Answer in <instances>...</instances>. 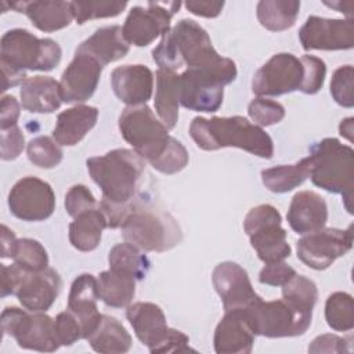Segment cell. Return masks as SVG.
Returning <instances> with one entry per match:
<instances>
[{"mask_svg":"<svg viewBox=\"0 0 354 354\" xmlns=\"http://www.w3.org/2000/svg\"><path fill=\"white\" fill-rule=\"evenodd\" d=\"M86 165L93 181L101 188L102 199L98 206L108 227H120L134 202L145 169L144 159L131 149L118 148L87 159Z\"/></svg>","mask_w":354,"mask_h":354,"instance_id":"6da1fadb","label":"cell"},{"mask_svg":"<svg viewBox=\"0 0 354 354\" xmlns=\"http://www.w3.org/2000/svg\"><path fill=\"white\" fill-rule=\"evenodd\" d=\"M61 47L53 39H39L26 29L7 30L0 40L3 91L26 80V71L48 72L61 61Z\"/></svg>","mask_w":354,"mask_h":354,"instance_id":"7a4b0ae2","label":"cell"},{"mask_svg":"<svg viewBox=\"0 0 354 354\" xmlns=\"http://www.w3.org/2000/svg\"><path fill=\"white\" fill-rule=\"evenodd\" d=\"M189 136L205 151L235 147L263 159H271L274 155L271 137L263 127L243 116L194 118L189 124Z\"/></svg>","mask_w":354,"mask_h":354,"instance_id":"3957f363","label":"cell"},{"mask_svg":"<svg viewBox=\"0 0 354 354\" xmlns=\"http://www.w3.org/2000/svg\"><path fill=\"white\" fill-rule=\"evenodd\" d=\"M152 58L159 69L176 72L184 64L187 68H209L220 64L221 57L213 47L207 32L192 19H181L162 35L152 50Z\"/></svg>","mask_w":354,"mask_h":354,"instance_id":"277c9868","label":"cell"},{"mask_svg":"<svg viewBox=\"0 0 354 354\" xmlns=\"http://www.w3.org/2000/svg\"><path fill=\"white\" fill-rule=\"evenodd\" d=\"M310 178L314 185L342 194L343 203L353 214L354 151L337 138L328 137L310 148Z\"/></svg>","mask_w":354,"mask_h":354,"instance_id":"5b68a950","label":"cell"},{"mask_svg":"<svg viewBox=\"0 0 354 354\" xmlns=\"http://www.w3.org/2000/svg\"><path fill=\"white\" fill-rule=\"evenodd\" d=\"M120 230L126 242L145 252H165L181 241V230L169 213L141 202H133Z\"/></svg>","mask_w":354,"mask_h":354,"instance_id":"8992f818","label":"cell"},{"mask_svg":"<svg viewBox=\"0 0 354 354\" xmlns=\"http://www.w3.org/2000/svg\"><path fill=\"white\" fill-rule=\"evenodd\" d=\"M236 65L230 58L209 68H187L180 73V104L196 112H216L224 97V86L236 77Z\"/></svg>","mask_w":354,"mask_h":354,"instance_id":"52a82bcc","label":"cell"},{"mask_svg":"<svg viewBox=\"0 0 354 354\" xmlns=\"http://www.w3.org/2000/svg\"><path fill=\"white\" fill-rule=\"evenodd\" d=\"M122 137L144 160L155 162L167 149L171 136L148 105L126 106L119 116Z\"/></svg>","mask_w":354,"mask_h":354,"instance_id":"ba28073f","label":"cell"},{"mask_svg":"<svg viewBox=\"0 0 354 354\" xmlns=\"http://www.w3.org/2000/svg\"><path fill=\"white\" fill-rule=\"evenodd\" d=\"M281 221V213L268 203L252 207L245 216L243 230L259 259L266 264L283 261L290 256L292 249Z\"/></svg>","mask_w":354,"mask_h":354,"instance_id":"9c48e42d","label":"cell"},{"mask_svg":"<svg viewBox=\"0 0 354 354\" xmlns=\"http://www.w3.org/2000/svg\"><path fill=\"white\" fill-rule=\"evenodd\" d=\"M1 329L26 350L51 353L61 346L55 335L54 319L44 311L29 313L18 307H6L1 313Z\"/></svg>","mask_w":354,"mask_h":354,"instance_id":"30bf717a","label":"cell"},{"mask_svg":"<svg viewBox=\"0 0 354 354\" xmlns=\"http://www.w3.org/2000/svg\"><path fill=\"white\" fill-rule=\"evenodd\" d=\"M254 332L266 337H292L303 335L311 325L308 317L296 313L283 299L254 301L246 308H241Z\"/></svg>","mask_w":354,"mask_h":354,"instance_id":"8fae6325","label":"cell"},{"mask_svg":"<svg viewBox=\"0 0 354 354\" xmlns=\"http://www.w3.org/2000/svg\"><path fill=\"white\" fill-rule=\"evenodd\" d=\"M180 7V1H148L147 7H133L122 28L126 41L137 47L151 44L170 29V21Z\"/></svg>","mask_w":354,"mask_h":354,"instance_id":"7c38bea8","label":"cell"},{"mask_svg":"<svg viewBox=\"0 0 354 354\" xmlns=\"http://www.w3.org/2000/svg\"><path fill=\"white\" fill-rule=\"evenodd\" d=\"M304 66L290 53L272 55L253 76L252 91L259 97H277L300 90Z\"/></svg>","mask_w":354,"mask_h":354,"instance_id":"4fadbf2b","label":"cell"},{"mask_svg":"<svg viewBox=\"0 0 354 354\" xmlns=\"http://www.w3.org/2000/svg\"><path fill=\"white\" fill-rule=\"evenodd\" d=\"M353 248V227L321 228L297 241V257L313 270H325Z\"/></svg>","mask_w":354,"mask_h":354,"instance_id":"5bb4252c","label":"cell"},{"mask_svg":"<svg viewBox=\"0 0 354 354\" xmlns=\"http://www.w3.org/2000/svg\"><path fill=\"white\" fill-rule=\"evenodd\" d=\"M10 212L24 221H41L55 209V194L51 185L37 177L18 180L8 194Z\"/></svg>","mask_w":354,"mask_h":354,"instance_id":"9a60e30c","label":"cell"},{"mask_svg":"<svg viewBox=\"0 0 354 354\" xmlns=\"http://www.w3.org/2000/svg\"><path fill=\"white\" fill-rule=\"evenodd\" d=\"M304 50H348L354 46V21L311 15L299 30Z\"/></svg>","mask_w":354,"mask_h":354,"instance_id":"2e32d148","label":"cell"},{"mask_svg":"<svg viewBox=\"0 0 354 354\" xmlns=\"http://www.w3.org/2000/svg\"><path fill=\"white\" fill-rule=\"evenodd\" d=\"M61 286V277L50 267L40 271H28L19 267L14 295L24 308L29 311H46L58 297Z\"/></svg>","mask_w":354,"mask_h":354,"instance_id":"e0dca14e","label":"cell"},{"mask_svg":"<svg viewBox=\"0 0 354 354\" xmlns=\"http://www.w3.org/2000/svg\"><path fill=\"white\" fill-rule=\"evenodd\" d=\"M102 68L94 57L76 50L73 59L62 72L59 80L62 101L77 104L91 98L98 86Z\"/></svg>","mask_w":354,"mask_h":354,"instance_id":"ac0fdd59","label":"cell"},{"mask_svg":"<svg viewBox=\"0 0 354 354\" xmlns=\"http://www.w3.org/2000/svg\"><path fill=\"white\" fill-rule=\"evenodd\" d=\"M212 281L225 311L246 308L261 297L254 292L245 268L234 261H223L216 266Z\"/></svg>","mask_w":354,"mask_h":354,"instance_id":"d6986e66","label":"cell"},{"mask_svg":"<svg viewBox=\"0 0 354 354\" xmlns=\"http://www.w3.org/2000/svg\"><path fill=\"white\" fill-rule=\"evenodd\" d=\"M111 84L115 95L127 106L144 105L152 97L153 73L141 64L122 65L112 71Z\"/></svg>","mask_w":354,"mask_h":354,"instance_id":"ffe728a7","label":"cell"},{"mask_svg":"<svg viewBox=\"0 0 354 354\" xmlns=\"http://www.w3.org/2000/svg\"><path fill=\"white\" fill-rule=\"evenodd\" d=\"M98 299V285L94 275L80 274L73 279L68 296V310L80 322L83 339L88 337L101 319L102 314L97 307Z\"/></svg>","mask_w":354,"mask_h":354,"instance_id":"44dd1931","label":"cell"},{"mask_svg":"<svg viewBox=\"0 0 354 354\" xmlns=\"http://www.w3.org/2000/svg\"><path fill=\"white\" fill-rule=\"evenodd\" d=\"M254 336L242 310L225 311L214 330V351L217 354H249Z\"/></svg>","mask_w":354,"mask_h":354,"instance_id":"7402d4cb","label":"cell"},{"mask_svg":"<svg viewBox=\"0 0 354 354\" xmlns=\"http://www.w3.org/2000/svg\"><path fill=\"white\" fill-rule=\"evenodd\" d=\"M290 228L297 234H308L325 227L328 206L314 191H300L293 195L286 214Z\"/></svg>","mask_w":354,"mask_h":354,"instance_id":"603a6c76","label":"cell"},{"mask_svg":"<svg viewBox=\"0 0 354 354\" xmlns=\"http://www.w3.org/2000/svg\"><path fill=\"white\" fill-rule=\"evenodd\" d=\"M126 317L138 340L151 351L167 335L169 326L162 308L149 301L127 306Z\"/></svg>","mask_w":354,"mask_h":354,"instance_id":"cb8c5ba5","label":"cell"},{"mask_svg":"<svg viewBox=\"0 0 354 354\" xmlns=\"http://www.w3.org/2000/svg\"><path fill=\"white\" fill-rule=\"evenodd\" d=\"M10 7L26 14L33 26L48 33L66 28L73 19L71 1H14Z\"/></svg>","mask_w":354,"mask_h":354,"instance_id":"d4e9b609","label":"cell"},{"mask_svg":"<svg viewBox=\"0 0 354 354\" xmlns=\"http://www.w3.org/2000/svg\"><path fill=\"white\" fill-rule=\"evenodd\" d=\"M97 119L98 109L95 106L79 104L68 108L57 116L53 138L64 147L76 145L95 126Z\"/></svg>","mask_w":354,"mask_h":354,"instance_id":"484cf974","label":"cell"},{"mask_svg":"<svg viewBox=\"0 0 354 354\" xmlns=\"http://www.w3.org/2000/svg\"><path fill=\"white\" fill-rule=\"evenodd\" d=\"M22 106L33 113H51L61 106L59 82L50 76H32L21 84Z\"/></svg>","mask_w":354,"mask_h":354,"instance_id":"4316f807","label":"cell"},{"mask_svg":"<svg viewBox=\"0 0 354 354\" xmlns=\"http://www.w3.org/2000/svg\"><path fill=\"white\" fill-rule=\"evenodd\" d=\"M94 57L102 66L122 59L130 50V44L123 36V30L118 25L97 29L88 39L76 48Z\"/></svg>","mask_w":354,"mask_h":354,"instance_id":"83f0119b","label":"cell"},{"mask_svg":"<svg viewBox=\"0 0 354 354\" xmlns=\"http://www.w3.org/2000/svg\"><path fill=\"white\" fill-rule=\"evenodd\" d=\"M155 111L160 122L169 129H174L178 122L180 106V75L171 71H156Z\"/></svg>","mask_w":354,"mask_h":354,"instance_id":"f1b7e54d","label":"cell"},{"mask_svg":"<svg viewBox=\"0 0 354 354\" xmlns=\"http://www.w3.org/2000/svg\"><path fill=\"white\" fill-rule=\"evenodd\" d=\"M86 340L94 351L101 354L127 353L131 347V336L126 328L115 317L105 314Z\"/></svg>","mask_w":354,"mask_h":354,"instance_id":"f546056e","label":"cell"},{"mask_svg":"<svg viewBox=\"0 0 354 354\" xmlns=\"http://www.w3.org/2000/svg\"><path fill=\"white\" fill-rule=\"evenodd\" d=\"M108 227L100 206L75 217L69 224V241L80 252L94 250L101 241L102 231Z\"/></svg>","mask_w":354,"mask_h":354,"instance_id":"4dcf8cb0","label":"cell"},{"mask_svg":"<svg viewBox=\"0 0 354 354\" xmlns=\"http://www.w3.org/2000/svg\"><path fill=\"white\" fill-rule=\"evenodd\" d=\"M136 278L130 274L106 270L97 278L100 299L109 307H127L136 295Z\"/></svg>","mask_w":354,"mask_h":354,"instance_id":"1f68e13d","label":"cell"},{"mask_svg":"<svg viewBox=\"0 0 354 354\" xmlns=\"http://www.w3.org/2000/svg\"><path fill=\"white\" fill-rule=\"evenodd\" d=\"M310 156L295 165H279L261 171V181L271 192L283 194L301 185L310 177Z\"/></svg>","mask_w":354,"mask_h":354,"instance_id":"d6a6232c","label":"cell"},{"mask_svg":"<svg viewBox=\"0 0 354 354\" xmlns=\"http://www.w3.org/2000/svg\"><path fill=\"white\" fill-rule=\"evenodd\" d=\"M300 1L296 0H261L257 3V19L268 30L281 32L292 28L299 15Z\"/></svg>","mask_w":354,"mask_h":354,"instance_id":"836d02e7","label":"cell"},{"mask_svg":"<svg viewBox=\"0 0 354 354\" xmlns=\"http://www.w3.org/2000/svg\"><path fill=\"white\" fill-rule=\"evenodd\" d=\"M282 299L300 315L313 318V310L318 299L317 285L304 275L295 274L282 285Z\"/></svg>","mask_w":354,"mask_h":354,"instance_id":"e575fe53","label":"cell"},{"mask_svg":"<svg viewBox=\"0 0 354 354\" xmlns=\"http://www.w3.org/2000/svg\"><path fill=\"white\" fill-rule=\"evenodd\" d=\"M109 268L130 274L137 281L144 279L149 271L151 263L148 257L133 243L123 242L115 245L108 254Z\"/></svg>","mask_w":354,"mask_h":354,"instance_id":"d590c367","label":"cell"},{"mask_svg":"<svg viewBox=\"0 0 354 354\" xmlns=\"http://www.w3.org/2000/svg\"><path fill=\"white\" fill-rule=\"evenodd\" d=\"M326 324L337 332H347L354 328V301L346 292L329 295L325 303Z\"/></svg>","mask_w":354,"mask_h":354,"instance_id":"8d00e7d4","label":"cell"},{"mask_svg":"<svg viewBox=\"0 0 354 354\" xmlns=\"http://www.w3.org/2000/svg\"><path fill=\"white\" fill-rule=\"evenodd\" d=\"M73 19L76 24H84L91 19L98 18H112L119 15L126 7L127 1H108V0H97V1H71Z\"/></svg>","mask_w":354,"mask_h":354,"instance_id":"74e56055","label":"cell"},{"mask_svg":"<svg viewBox=\"0 0 354 354\" xmlns=\"http://www.w3.org/2000/svg\"><path fill=\"white\" fill-rule=\"evenodd\" d=\"M28 159L37 167L53 169L62 160V149L59 144L47 136H39L29 141L26 147Z\"/></svg>","mask_w":354,"mask_h":354,"instance_id":"f35d334b","label":"cell"},{"mask_svg":"<svg viewBox=\"0 0 354 354\" xmlns=\"http://www.w3.org/2000/svg\"><path fill=\"white\" fill-rule=\"evenodd\" d=\"M12 260L17 266L28 271H40L48 267L47 250L39 241L30 238L17 241Z\"/></svg>","mask_w":354,"mask_h":354,"instance_id":"ab89813d","label":"cell"},{"mask_svg":"<svg viewBox=\"0 0 354 354\" xmlns=\"http://www.w3.org/2000/svg\"><path fill=\"white\" fill-rule=\"evenodd\" d=\"M330 94L333 100L344 108L354 105V68L351 65H343L333 72Z\"/></svg>","mask_w":354,"mask_h":354,"instance_id":"60d3db41","label":"cell"},{"mask_svg":"<svg viewBox=\"0 0 354 354\" xmlns=\"http://www.w3.org/2000/svg\"><path fill=\"white\" fill-rule=\"evenodd\" d=\"M248 113L254 124L266 127L281 122L285 118V108L277 101L257 97L250 101L248 106Z\"/></svg>","mask_w":354,"mask_h":354,"instance_id":"b9f144b4","label":"cell"},{"mask_svg":"<svg viewBox=\"0 0 354 354\" xmlns=\"http://www.w3.org/2000/svg\"><path fill=\"white\" fill-rule=\"evenodd\" d=\"M188 160L189 156L185 147L178 140L171 137L167 149L160 158L152 162L151 166L163 174H174L181 171L188 165Z\"/></svg>","mask_w":354,"mask_h":354,"instance_id":"7bdbcfd3","label":"cell"},{"mask_svg":"<svg viewBox=\"0 0 354 354\" xmlns=\"http://www.w3.org/2000/svg\"><path fill=\"white\" fill-rule=\"evenodd\" d=\"M300 59L304 66V76L300 91L304 94H315L324 86L326 65L321 58L314 55H303Z\"/></svg>","mask_w":354,"mask_h":354,"instance_id":"ee69618b","label":"cell"},{"mask_svg":"<svg viewBox=\"0 0 354 354\" xmlns=\"http://www.w3.org/2000/svg\"><path fill=\"white\" fill-rule=\"evenodd\" d=\"M98 206L93 192L82 184H76L69 188L65 195V209L71 217H76L87 210L95 209Z\"/></svg>","mask_w":354,"mask_h":354,"instance_id":"f6af8a7d","label":"cell"},{"mask_svg":"<svg viewBox=\"0 0 354 354\" xmlns=\"http://www.w3.org/2000/svg\"><path fill=\"white\" fill-rule=\"evenodd\" d=\"M54 328L61 346H71L79 339H83L82 325L69 310L59 313L54 318Z\"/></svg>","mask_w":354,"mask_h":354,"instance_id":"bcb514c9","label":"cell"},{"mask_svg":"<svg viewBox=\"0 0 354 354\" xmlns=\"http://www.w3.org/2000/svg\"><path fill=\"white\" fill-rule=\"evenodd\" d=\"M25 147V138L18 126L1 130L0 155L3 160H14L19 156Z\"/></svg>","mask_w":354,"mask_h":354,"instance_id":"7dc6e473","label":"cell"},{"mask_svg":"<svg viewBox=\"0 0 354 354\" xmlns=\"http://www.w3.org/2000/svg\"><path fill=\"white\" fill-rule=\"evenodd\" d=\"M295 274H297L296 270L283 261L270 263L261 268V271L259 274V281L261 283L270 285V286H282Z\"/></svg>","mask_w":354,"mask_h":354,"instance_id":"c3c4849f","label":"cell"},{"mask_svg":"<svg viewBox=\"0 0 354 354\" xmlns=\"http://www.w3.org/2000/svg\"><path fill=\"white\" fill-rule=\"evenodd\" d=\"M188 351H195L194 348L189 347V339L185 333L181 330L169 328L167 335L165 339L151 350L153 354L159 353H188Z\"/></svg>","mask_w":354,"mask_h":354,"instance_id":"681fc988","label":"cell"},{"mask_svg":"<svg viewBox=\"0 0 354 354\" xmlns=\"http://www.w3.org/2000/svg\"><path fill=\"white\" fill-rule=\"evenodd\" d=\"M350 343L337 335L325 333L317 336L308 346V353H348Z\"/></svg>","mask_w":354,"mask_h":354,"instance_id":"f907efd6","label":"cell"},{"mask_svg":"<svg viewBox=\"0 0 354 354\" xmlns=\"http://www.w3.org/2000/svg\"><path fill=\"white\" fill-rule=\"evenodd\" d=\"M19 104L12 95H3L0 105V129L6 130L12 126H17L19 118Z\"/></svg>","mask_w":354,"mask_h":354,"instance_id":"816d5d0a","label":"cell"},{"mask_svg":"<svg viewBox=\"0 0 354 354\" xmlns=\"http://www.w3.org/2000/svg\"><path fill=\"white\" fill-rule=\"evenodd\" d=\"M185 7L189 12L198 17L205 18H216L220 15L224 1H198V0H188L185 1Z\"/></svg>","mask_w":354,"mask_h":354,"instance_id":"f5cc1de1","label":"cell"},{"mask_svg":"<svg viewBox=\"0 0 354 354\" xmlns=\"http://www.w3.org/2000/svg\"><path fill=\"white\" fill-rule=\"evenodd\" d=\"M1 288H0V296L6 297L8 295H14L17 283H18V275H19V267L14 263L11 266L1 264Z\"/></svg>","mask_w":354,"mask_h":354,"instance_id":"db71d44e","label":"cell"},{"mask_svg":"<svg viewBox=\"0 0 354 354\" xmlns=\"http://www.w3.org/2000/svg\"><path fill=\"white\" fill-rule=\"evenodd\" d=\"M17 236L15 234L7 227L1 225V257L12 259L15 246H17Z\"/></svg>","mask_w":354,"mask_h":354,"instance_id":"11a10c76","label":"cell"},{"mask_svg":"<svg viewBox=\"0 0 354 354\" xmlns=\"http://www.w3.org/2000/svg\"><path fill=\"white\" fill-rule=\"evenodd\" d=\"M324 4L328 6V7H332V8L337 10L339 12L346 14L348 18H351V15H353L354 1H344V3H343V1L337 0V1H324Z\"/></svg>","mask_w":354,"mask_h":354,"instance_id":"9f6ffc18","label":"cell"},{"mask_svg":"<svg viewBox=\"0 0 354 354\" xmlns=\"http://www.w3.org/2000/svg\"><path fill=\"white\" fill-rule=\"evenodd\" d=\"M339 133L350 142H353V133H354V118H346L339 124Z\"/></svg>","mask_w":354,"mask_h":354,"instance_id":"6f0895ef","label":"cell"}]
</instances>
